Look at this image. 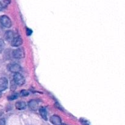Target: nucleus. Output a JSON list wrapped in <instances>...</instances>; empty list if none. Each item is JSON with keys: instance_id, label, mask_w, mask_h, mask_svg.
<instances>
[{"instance_id": "nucleus-3", "label": "nucleus", "mask_w": 125, "mask_h": 125, "mask_svg": "<svg viewBox=\"0 0 125 125\" xmlns=\"http://www.w3.org/2000/svg\"><path fill=\"white\" fill-rule=\"evenodd\" d=\"M12 56L15 59H21L24 57V51L22 48H19L13 50Z\"/></svg>"}, {"instance_id": "nucleus-16", "label": "nucleus", "mask_w": 125, "mask_h": 125, "mask_svg": "<svg viewBox=\"0 0 125 125\" xmlns=\"http://www.w3.org/2000/svg\"><path fill=\"white\" fill-rule=\"evenodd\" d=\"M32 33V31L29 28H27L26 29V34L27 35H30Z\"/></svg>"}, {"instance_id": "nucleus-13", "label": "nucleus", "mask_w": 125, "mask_h": 125, "mask_svg": "<svg viewBox=\"0 0 125 125\" xmlns=\"http://www.w3.org/2000/svg\"><path fill=\"white\" fill-rule=\"evenodd\" d=\"M18 95H17V94H13V95H10V96H9L8 97V100H15V99H17V98H18Z\"/></svg>"}, {"instance_id": "nucleus-17", "label": "nucleus", "mask_w": 125, "mask_h": 125, "mask_svg": "<svg viewBox=\"0 0 125 125\" xmlns=\"http://www.w3.org/2000/svg\"><path fill=\"white\" fill-rule=\"evenodd\" d=\"M5 123L6 122H5V120L4 118L0 119V125H5Z\"/></svg>"}, {"instance_id": "nucleus-15", "label": "nucleus", "mask_w": 125, "mask_h": 125, "mask_svg": "<svg viewBox=\"0 0 125 125\" xmlns=\"http://www.w3.org/2000/svg\"><path fill=\"white\" fill-rule=\"evenodd\" d=\"M80 122H81V123L83 125H90V123H89V122H88V121L86 120L83 119V118H81V119H80Z\"/></svg>"}, {"instance_id": "nucleus-10", "label": "nucleus", "mask_w": 125, "mask_h": 125, "mask_svg": "<svg viewBox=\"0 0 125 125\" xmlns=\"http://www.w3.org/2000/svg\"><path fill=\"white\" fill-rule=\"evenodd\" d=\"M15 107L17 109H24L26 108V104L23 101H18V102H17L15 103Z\"/></svg>"}, {"instance_id": "nucleus-2", "label": "nucleus", "mask_w": 125, "mask_h": 125, "mask_svg": "<svg viewBox=\"0 0 125 125\" xmlns=\"http://www.w3.org/2000/svg\"><path fill=\"white\" fill-rule=\"evenodd\" d=\"M0 23L3 26L9 28L12 26L10 19L6 15H2L0 17Z\"/></svg>"}, {"instance_id": "nucleus-8", "label": "nucleus", "mask_w": 125, "mask_h": 125, "mask_svg": "<svg viewBox=\"0 0 125 125\" xmlns=\"http://www.w3.org/2000/svg\"><path fill=\"white\" fill-rule=\"evenodd\" d=\"M28 106L31 109L36 111L38 107V103L35 100H31L28 103Z\"/></svg>"}, {"instance_id": "nucleus-14", "label": "nucleus", "mask_w": 125, "mask_h": 125, "mask_svg": "<svg viewBox=\"0 0 125 125\" xmlns=\"http://www.w3.org/2000/svg\"><path fill=\"white\" fill-rule=\"evenodd\" d=\"M20 95L21 96H26L29 95V92L26 90H23L21 91Z\"/></svg>"}, {"instance_id": "nucleus-18", "label": "nucleus", "mask_w": 125, "mask_h": 125, "mask_svg": "<svg viewBox=\"0 0 125 125\" xmlns=\"http://www.w3.org/2000/svg\"><path fill=\"white\" fill-rule=\"evenodd\" d=\"M2 8H3V5H2V4H1V2H0V10H1Z\"/></svg>"}, {"instance_id": "nucleus-1", "label": "nucleus", "mask_w": 125, "mask_h": 125, "mask_svg": "<svg viewBox=\"0 0 125 125\" xmlns=\"http://www.w3.org/2000/svg\"><path fill=\"white\" fill-rule=\"evenodd\" d=\"M13 82L16 84V85H22L25 83V79L22 74L20 73H15L13 76Z\"/></svg>"}, {"instance_id": "nucleus-20", "label": "nucleus", "mask_w": 125, "mask_h": 125, "mask_svg": "<svg viewBox=\"0 0 125 125\" xmlns=\"http://www.w3.org/2000/svg\"><path fill=\"white\" fill-rule=\"evenodd\" d=\"M62 125H65V124H63Z\"/></svg>"}, {"instance_id": "nucleus-19", "label": "nucleus", "mask_w": 125, "mask_h": 125, "mask_svg": "<svg viewBox=\"0 0 125 125\" xmlns=\"http://www.w3.org/2000/svg\"><path fill=\"white\" fill-rule=\"evenodd\" d=\"M1 95H2V94H1V92L0 91V97H1Z\"/></svg>"}, {"instance_id": "nucleus-11", "label": "nucleus", "mask_w": 125, "mask_h": 125, "mask_svg": "<svg viewBox=\"0 0 125 125\" xmlns=\"http://www.w3.org/2000/svg\"><path fill=\"white\" fill-rule=\"evenodd\" d=\"M5 39L8 41H12V39H13V32L11 31H8L6 32L5 33Z\"/></svg>"}, {"instance_id": "nucleus-4", "label": "nucleus", "mask_w": 125, "mask_h": 125, "mask_svg": "<svg viewBox=\"0 0 125 125\" xmlns=\"http://www.w3.org/2000/svg\"><path fill=\"white\" fill-rule=\"evenodd\" d=\"M8 87V80L7 78L2 77L0 78V91H4Z\"/></svg>"}, {"instance_id": "nucleus-6", "label": "nucleus", "mask_w": 125, "mask_h": 125, "mask_svg": "<svg viewBox=\"0 0 125 125\" xmlns=\"http://www.w3.org/2000/svg\"><path fill=\"white\" fill-rule=\"evenodd\" d=\"M22 43H23V40H22L21 37L20 36L14 37L11 41V45L15 47H18L20 46Z\"/></svg>"}, {"instance_id": "nucleus-5", "label": "nucleus", "mask_w": 125, "mask_h": 125, "mask_svg": "<svg viewBox=\"0 0 125 125\" xmlns=\"http://www.w3.org/2000/svg\"><path fill=\"white\" fill-rule=\"evenodd\" d=\"M8 69L12 73H17L20 72L21 68L19 65L17 64V63H13V64H10L8 66Z\"/></svg>"}, {"instance_id": "nucleus-7", "label": "nucleus", "mask_w": 125, "mask_h": 125, "mask_svg": "<svg viewBox=\"0 0 125 125\" xmlns=\"http://www.w3.org/2000/svg\"><path fill=\"white\" fill-rule=\"evenodd\" d=\"M50 122L54 125H62V121H61V118L56 115H52L50 118Z\"/></svg>"}, {"instance_id": "nucleus-9", "label": "nucleus", "mask_w": 125, "mask_h": 125, "mask_svg": "<svg viewBox=\"0 0 125 125\" xmlns=\"http://www.w3.org/2000/svg\"><path fill=\"white\" fill-rule=\"evenodd\" d=\"M39 112H40V114L41 117H42V118H43L45 120H47V112H46L45 107H40V109H39Z\"/></svg>"}, {"instance_id": "nucleus-12", "label": "nucleus", "mask_w": 125, "mask_h": 125, "mask_svg": "<svg viewBox=\"0 0 125 125\" xmlns=\"http://www.w3.org/2000/svg\"><path fill=\"white\" fill-rule=\"evenodd\" d=\"M4 46V43L3 40L0 39V53H1L3 51Z\"/></svg>"}]
</instances>
